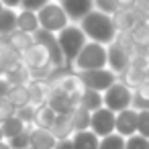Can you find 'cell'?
Returning a JSON list of instances; mask_svg holds the SVG:
<instances>
[{
	"label": "cell",
	"mask_w": 149,
	"mask_h": 149,
	"mask_svg": "<svg viewBox=\"0 0 149 149\" xmlns=\"http://www.w3.org/2000/svg\"><path fill=\"white\" fill-rule=\"evenodd\" d=\"M78 25L84 31L88 41H94V43H100V45H106V47L110 43H114L116 37H118V31L114 27L112 15H106V13L96 10V8L90 15H86Z\"/></svg>",
	"instance_id": "6da1fadb"
},
{
	"label": "cell",
	"mask_w": 149,
	"mask_h": 149,
	"mask_svg": "<svg viewBox=\"0 0 149 149\" xmlns=\"http://www.w3.org/2000/svg\"><path fill=\"white\" fill-rule=\"evenodd\" d=\"M57 41H59V47H61V53H63V61H65V68L72 70L76 57L80 55V51L84 49V45L88 43L84 31L80 29V25H74L70 23L63 31L57 33Z\"/></svg>",
	"instance_id": "7a4b0ae2"
},
{
	"label": "cell",
	"mask_w": 149,
	"mask_h": 149,
	"mask_svg": "<svg viewBox=\"0 0 149 149\" xmlns=\"http://www.w3.org/2000/svg\"><path fill=\"white\" fill-rule=\"evenodd\" d=\"M108 61V53H106V45L88 41L84 45V49L80 51V55L76 57L72 70L74 72H92V70H102L106 68Z\"/></svg>",
	"instance_id": "3957f363"
},
{
	"label": "cell",
	"mask_w": 149,
	"mask_h": 149,
	"mask_svg": "<svg viewBox=\"0 0 149 149\" xmlns=\"http://www.w3.org/2000/svg\"><path fill=\"white\" fill-rule=\"evenodd\" d=\"M37 17H39V27L43 29V31H49V33H59V31H63L68 25H70V19H68V15H65V10L61 8V4L57 2V0H51V2H47L39 13H37Z\"/></svg>",
	"instance_id": "277c9868"
},
{
	"label": "cell",
	"mask_w": 149,
	"mask_h": 149,
	"mask_svg": "<svg viewBox=\"0 0 149 149\" xmlns=\"http://www.w3.org/2000/svg\"><path fill=\"white\" fill-rule=\"evenodd\" d=\"M76 74H78V78L86 90H94L100 94H104L110 86H114L118 82V76L114 72H110L108 68L92 70V72H76Z\"/></svg>",
	"instance_id": "5b68a950"
},
{
	"label": "cell",
	"mask_w": 149,
	"mask_h": 149,
	"mask_svg": "<svg viewBox=\"0 0 149 149\" xmlns=\"http://www.w3.org/2000/svg\"><path fill=\"white\" fill-rule=\"evenodd\" d=\"M104 106L112 112H120V110H127V108H133V88H129L127 84H123L120 80L110 86L104 94Z\"/></svg>",
	"instance_id": "8992f818"
},
{
	"label": "cell",
	"mask_w": 149,
	"mask_h": 149,
	"mask_svg": "<svg viewBox=\"0 0 149 149\" xmlns=\"http://www.w3.org/2000/svg\"><path fill=\"white\" fill-rule=\"evenodd\" d=\"M35 43H39L47 53H49V59H51V65L55 70L59 68H65V61H63V53H61V47H59V41H57V35L55 33H49V31H43L39 29L35 35Z\"/></svg>",
	"instance_id": "52a82bcc"
},
{
	"label": "cell",
	"mask_w": 149,
	"mask_h": 149,
	"mask_svg": "<svg viewBox=\"0 0 149 149\" xmlns=\"http://www.w3.org/2000/svg\"><path fill=\"white\" fill-rule=\"evenodd\" d=\"M106 53H108V61H106V68L110 72H114L118 78L131 68V61H133V53L129 49H125L120 43H110L106 47Z\"/></svg>",
	"instance_id": "ba28073f"
},
{
	"label": "cell",
	"mask_w": 149,
	"mask_h": 149,
	"mask_svg": "<svg viewBox=\"0 0 149 149\" xmlns=\"http://www.w3.org/2000/svg\"><path fill=\"white\" fill-rule=\"evenodd\" d=\"M114 129H116V112L108 110L106 106H102V108H98V110L92 112V118H90V131L96 133L100 139L112 135Z\"/></svg>",
	"instance_id": "9c48e42d"
},
{
	"label": "cell",
	"mask_w": 149,
	"mask_h": 149,
	"mask_svg": "<svg viewBox=\"0 0 149 149\" xmlns=\"http://www.w3.org/2000/svg\"><path fill=\"white\" fill-rule=\"evenodd\" d=\"M57 2L65 10L70 23H74V25H78L86 15H90L94 10V0H57Z\"/></svg>",
	"instance_id": "30bf717a"
},
{
	"label": "cell",
	"mask_w": 149,
	"mask_h": 149,
	"mask_svg": "<svg viewBox=\"0 0 149 149\" xmlns=\"http://www.w3.org/2000/svg\"><path fill=\"white\" fill-rule=\"evenodd\" d=\"M49 84V82H47ZM47 104L57 112V114H72V110L78 106L70 96H65L59 88H55L53 84H49V90H47Z\"/></svg>",
	"instance_id": "8fae6325"
},
{
	"label": "cell",
	"mask_w": 149,
	"mask_h": 149,
	"mask_svg": "<svg viewBox=\"0 0 149 149\" xmlns=\"http://www.w3.org/2000/svg\"><path fill=\"white\" fill-rule=\"evenodd\" d=\"M137 55H149V21H139L129 31Z\"/></svg>",
	"instance_id": "7c38bea8"
},
{
	"label": "cell",
	"mask_w": 149,
	"mask_h": 149,
	"mask_svg": "<svg viewBox=\"0 0 149 149\" xmlns=\"http://www.w3.org/2000/svg\"><path fill=\"white\" fill-rule=\"evenodd\" d=\"M114 133H118L125 139L137 135V110L135 108H127V110L116 112V129H114Z\"/></svg>",
	"instance_id": "4fadbf2b"
},
{
	"label": "cell",
	"mask_w": 149,
	"mask_h": 149,
	"mask_svg": "<svg viewBox=\"0 0 149 149\" xmlns=\"http://www.w3.org/2000/svg\"><path fill=\"white\" fill-rule=\"evenodd\" d=\"M57 139L49 129L43 127H31L29 131V147L31 149H55Z\"/></svg>",
	"instance_id": "5bb4252c"
},
{
	"label": "cell",
	"mask_w": 149,
	"mask_h": 149,
	"mask_svg": "<svg viewBox=\"0 0 149 149\" xmlns=\"http://www.w3.org/2000/svg\"><path fill=\"white\" fill-rule=\"evenodd\" d=\"M6 43H8V47L10 49H15L19 55H23L29 47H33L35 45V37L33 35H29V33H23V31H15L13 35H8V37H2Z\"/></svg>",
	"instance_id": "9a60e30c"
},
{
	"label": "cell",
	"mask_w": 149,
	"mask_h": 149,
	"mask_svg": "<svg viewBox=\"0 0 149 149\" xmlns=\"http://www.w3.org/2000/svg\"><path fill=\"white\" fill-rule=\"evenodd\" d=\"M39 17L37 13H31V10H19L17 15V31H23V33H29V35H35L39 31Z\"/></svg>",
	"instance_id": "2e32d148"
},
{
	"label": "cell",
	"mask_w": 149,
	"mask_h": 149,
	"mask_svg": "<svg viewBox=\"0 0 149 149\" xmlns=\"http://www.w3.org/2000/svg\"><path fill=\"white\" fill-rule=\"evenodd\" d=\"M72 143L76 149H98L100 147V137L96 133L88 131H78L72 135Z\"/></svg>",
	"instance_id": "e0dca14e"
},
{
	"label": "cell",
	"mask_w": 149,
	"mask_h": 149,
	"mask_svg": "<svg viewBox=\"0 0 149 149\" xmlns=\"http://www.w3.org/2000/svg\"><path fill=\"white\" fill-rule=\"evenodd\" d=\"M27 86H29V96H31V104L33 106H39V104L47 102V90H49L47 82H43V80H29Z\"/></svg>",
	"instance_id": "ac0fdd59"
},
{
	"label": "cell",
	"mask_w": 149,
	"mask_h": 149,
	"mask_svg": "<svg viewBox=\"0 0 149 149\" xmlns=\"http://www.w3.org/2000/svg\"><path fill=\"white\" fill-rule=\"evenodd\" d=\"M49 131L55 135L57 141H59V139H72V135H74V127H72V118H70V114H57V118L53 120V125H51Z\"/></svg>",
	"instance_id": "d6986e66"
},
{
	"label": "cell",
	"mask_w": 149,
	"mask_h": 149,
	"mask_svg": "<svg viewBox=\"0 0 149 149\" xmlns=\"http://www.w3.org/2000/svg\"><path fill=\"white\" fill-rule=\"evenodd\" d=\"M6 100L15 106V108H23L27 104H31V96H29V86L27 84H15L6 96Z\"/></svg>",
	"instance_id": "ffe728a7"
},
{
	"label": "cell",
	"mask_w": 149,
	"mask_h": 149,
	"mask_svg": "<svg viewBox=\"0 0 149 149\" xmlns=\"http://www.w3.org/2000/svg\"><path fill=\"white\" fill-rule=\"evenodd\" d=\"M78 106L84 108V110H88V112H94V110H98V108L104 106V98H102L100 92H94V90H86L84 88V92H82V96L78 100Z\"/></svg>",
	"instance_id": "44dd1931"
},
{
	"label": "cell",
	"mask_w": 149,
	"mask_h": 149,
	"mask_svg": "<svg viewBox=\"0 0 149 149\" xmlns=\"http://www.w3.org/2000/svg\"><path fill=\"white\" fill-rule=\"evenodd\" d=\"M17 15H19V10H15V8L0 10V39L8 37L17 31Z\"/></svg>",
	"instance_id": "7402d4cb"
},
{
	"label": "cell",
	"mask_w": 149,
	"mask_h": 149,
	"mask_svg": "<svg viewBox=\"0 0 149 149\" xmlns=\"http://www.w3.org/2000/svg\"><path fill=\"white\" fill-rule=\"evenodd\" d=\"M57 118V112L45 102L35 106V127H43V129H51L53 120Z\"/></svg>",
	"instance_id": "603a6c76"
},
{
	"label": "cell",
	"mask_w": 149,
	"mask_h": 149,
	"mask_svg": "<svg viewBox=\"0 0 149 149\" xmlns=\"http://www.w3.org/2000/svg\"><path fill=\"white\" fill-rule=\"evenodd\" d=\"M133 108L135 110H149V80L141 82L133 90Z\"/></svg>",
	"instance_id": "cb8c5ba5"
},
{
	"label": "cell",
	"mask_w": 149,
	"mask_h": 149,
	"mask_svg": "<svg viewBox=\"0 0 149 149\" xmlns=\"http://www.w3.org/2000/svg\"><path fill=\"white\" fill-rule=\"evenodd\" d=\"M112 21H114V27L118 33H129L133 27H135V17L131 10H125V8H118L114 15H112Z\"/></svg>",
	"instance_id": "d4e9b609"
},
{
	"label": "cell",
	"mask_w": 149,
	"mask_h": 149,
	"mask_svg": "<svg viewBox=\"0 0 149 149\" xmlns=\"http://www.w3.org/2000/svg\"><path fill=\"white\" fill-rule=\"evenodd\" d=\"M70 118H72L74 133H78V131H88V129H90V118H92V112H88V110H84V108L76 106V108L72 110Z\"/></svg>",
	"instance_id": "484cf974"
},
{
	"label": "cell",
	"mask_w": 149,
	"mask_h": 149,
	"mask_svg": "<svg viewBox=\"0 0 149 149\" xmlns=\"http://www.w3.org/2000/svg\"><path fill=\"white\" fill-rule=\"evenodd\" d=\"M0 127H2V133H4V139L8 141V139H13V137H17V135H21L23 131H27L29 127L15 114L13 118H8V120H4L2 125H0Z\"/></svg>",
	"instance_id": "4316f807"
},
{
	"label": "cell",
	"mask_w": 149,
	"mask_h": 149,
	"mask_svg": "<svg viewBox=\"0 0 149 149\" xmlns=\"http://www.w3.org/2000/svg\"><path fill=\"white\" fill-rule=\"evenodd\" d=\"M125 143H127L125 137H120L118 133H112V135L100 139V147L98 149H125Z\"/></svg>",
	"instance_id": "83f0119b"
},
{
	"label": "cell",
	"mask_w": 149,
	"mask_h": 149,
	"mask_svg": "<svg viewBox=\"0 0 149 149\" xmlns=\"http://www.w3.org/2000/svg\"><path fill=\"white\" fill-rule=\"evenodd\" d=\"M137 135L149 139V110H137Z\"/></svg>",
	"instance_id": "f1b7e54d"
},
{
	"label": "cell",
	"mask_w": 149,
	"mask_h": 149,
	"mask_svg": "<svg viewBox=\"0 0 149 149\" xmlns=\"http://www.w3.org/2000/svg\"><path fill=\"white\" fill-rule=\"evenodd\" d=\"M17 116L27 125V127H35V106L27 104L23 108H17Z\"/></svg>",
	"instance_id": "f546056e"
},
{
	"label": "cell",
	"mask_w": 149,
	"mask_h": 149,
	"mask_svg": "<svg viewBox=\"0 0 149 149\" xmlns=\"http://www.w3.org/2000/svg\"><path fill=\"white\" fill-rule=\"evenodd\" d=\"M29 131H31V127H29L27 131H23L21 135H17V137L8 139L10 149H29Z\"/></svg>",
	"instance_id": "4dcf8cb0"
},
{
	"label": "cell",
	"mask_w": 149,
	"mask_h": 149,
	"mask_svg": "<svg viewBox=\"0 0 149 149\" xmlns=\"http://www.w3.org/2000/svg\"><path fill=\"white\" fill-rule=\"evenodd\" d=\"M125 149H149V139H145L141 135H133L127 139Z\"/></svg>",
	"instance_id": "1f68e13d"
},
{
	"label": "cell",
	"mask_w": 149,
	"mask_h": 149,
	"mask_svg": "<svg viewBox=\"0 0 149 149\" xmlns=\"http://www.w3.org/2000/svg\"><path fill=\"white\" fill-rule=\"evenodd\" d=\"M15 114H17V108L8 100H0V125L4 120H8V118H13Z\"/></svg>",
	"instance_id": "d6a6232c"
},
{
	"label": "cell",
	"mask_w": 149,
	"mask_h": 149,
	"mask_svg": "<svg viewBox=\"0 0 149 149\" xmlns=\"http://www.w3.org/2000/svg\"><path fill=\"white\" fill-rule=\"evenodd\" d=\"M47 2H51V0H23L21 8L23 10H31V13H39Z\"/></svg>",
	"instance_id": "836d02e7"
},
{
	"label": "cell",
	"mask_w": 149,
	"mask_h": 149,
	"mask_svg": "<svg viewBox=\"0 0 149 149\" xmlns=\"http://www.w3.org/2000/svg\"><path fill=\"white\" fill-rule=\"evenodd\" d=\"M10 88H13V84L2 76V78H0V100H6V96H8V92H10Z\"/></svg>",
	"instance_id": "e575fe53"
},
{
	"label": "cell",
	"mask_w": 149,
	"mask_h": 149,
	"mask_svg": "<svg viewBox=\"0 0 149 149\" xmlns=\"http://www.w3.org/2000/svg\"><path fill=\"white\" fill-rule=\"evenodd\" d=\"M4 4V8H15V10H21V2L23 0H0Z\"/></svg>",
	"instance_id": "d590c367"
},
{
	"label": "cell",
	"mask_w": 149,
	"mask_h": 149,
	"mask_svg": "<svg viewBox=\"0 0 149 149\" xmlns=\"http://www.w3.org/2000/svg\"><path fill=\"white\" fill-rule=\"evenodd\" d=\"M55 149H76V147H74L72 139H59L57 145H55Z\"/></svg>",
	"instance_id": "8d00e7d4"
},
{
	"label": "cell",
	"mask_w": 149,
	"mask_h": 149,
	"mask_svg": "<svg viewBox=\"0 0 149 149\" xmlns=\"http://www.w3.org/2000/svg\"><path fill=\"white\" fill-rule=\"evenodd\" d=\"M118 8H125V10H131L135 6V0H114Z\"/></svg>",
	"instance_id": "74e56055"
},
{
	"label": "cell",
	"mask_w": 149,
	"mask_h": 149,
	"mask_svg": "<svg viewBox=\"0 0 149 149\" xmlns=\"http://www.w3.org/2000/svg\"><path fill=\"white\" fill-rule=\"evenodd\" d=\"M135 6H141V8H149V0H135Z\"/></svg>",
	"instance_id": "f35d334b"
},
{
	"label": "cell",
	"mask_w": 149,
	"mask_h": 149,
	"mask_svg": "<svg viewBox=\"0 0 149 149\" xmlns=\"http://www.w3.org/2000/svg\"><path fill=\"white\" fill-rule=\"evenodd\" d=\"M0 149H10V145H8V141H0Z\"/></svg>",
	"instance_id": "ab89813d"
},
{
	"label": "cell",
	"mask_w": 149,
	"mask_h": 149,
	"mask_svg": "<svg viewBox=\"0 0 149 149\" xmlns=\"http://www.w3.org/2000/svg\"><path fill=\"white\" fill-rule=\"evenodd\" d=\"M0 141H6L4 139V133H2V127H0Z\"/></svg>",
	"instance_id": "60d3db41"
},
{
	"label": "cell",
	"mask_w": 149,
	"mask_h": 149,
	"mask_svg": "<svg viewBox=\"0 0 149 149\" xmlns=\"http://www.w3.org/2000/svg\"><path fill=\"white\" fill-rule=\"evenodd\" d=\"M2 8H4V4H2V2H0V10H2Z\"/></svg>",
	"instance_id": "b9f144b4"
},
{
	"label": "cell",
	"mask_w": 149,
	"mask_h": 149,
	"mask_svg": "<svg viewBox=\"0 0 149 149\" xmlns=\"http://www.w3.org/2000/svg\"><path fill=\"white\" fill-rule=\"evenodd\" d=\"M29 149H31V147H29Z\"/></svg>",
	"instance_id": "7bdbcfd3"
}]
</instances>
